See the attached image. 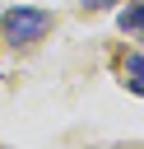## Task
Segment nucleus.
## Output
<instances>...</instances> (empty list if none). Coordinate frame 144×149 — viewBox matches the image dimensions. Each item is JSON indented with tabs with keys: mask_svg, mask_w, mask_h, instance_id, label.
<instances>
[{
	"mask_svg": "<svg viewBox=\"0 0 144 149\" xmlns=\"http://www.w3.org/2000/svg\"><path fill=\"white\" fill-rule=\"evenodd\" d=\"M46 28H51V14H46V9H9V14H5L9 42H37Z\"/></svg>",
	"mask_w": 144,
	"mask_h": 149,
	"instance_id": "f257e3e1",
	"label": "nucleus"
},
{
	"mask_svg": "<svg viewBox=\"0 0 144 149\" xmlns=\"http://www.w3.org/2000/svg\"><path fill=\"white\" fill-rule=\"evenodd\" d=\"M121 28H125V33H135V37L144 42V0H135V5H125V9H121Z\"/></svg>",
	"mask_w": 144,
	"mask_h": 149,
	"instance_id": "f03ea898",
	"label": "nucleus"
},
{
	"mask_svg": "<svg viewBox=\"0 0 144 149\" xmlns=\"http://www.w3.org/2000/svg\"><path fill=\"white\" fill-rule=\"evenodd\" d=\"M125 88L144 93V56H130V61H125Z\"/></svg>",
	"mask_w": 144,
	"mask_h": 149,
	"instance_id": "7ed1b4c3",
	"label": "nucleus"
},
{
	"mask_svg": "<svg viewBox=\"0 0 144 149\" xmlns=\"http://www.w3.org/2000/svg\"><path fill=\"white\" fill-rule=\"evenodd\" d=\"M88 9H107V5H116V0H84Z\"/></svg>",
	"mask_w": 144,
	"mask_h": 149,
	"instance_id": "20e7f679",
	"label": "nucleus"
}]
</instances>
